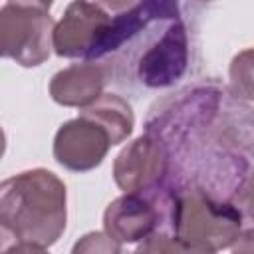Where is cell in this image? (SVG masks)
Instances as JSON below:
<instances>
[{"label":"cell","instance_id":"obj_1","mask_svg":"<svg viewBox=\"0 0 254 254\" xmlns=\"http://www.w3.org/2000/svg\"><path fill=\"white\" fill-rule=\"evenodd\" d=\"M67 222V190L48 169L12 175L0 185V224L16 242L52 246Z\"/></svg>","mask_w":254,"mask_h":254},{"label":"cell","instance_id":"obj_2","mask_svg":"<svg viewBox=\"0 0 254 254\" xmlns=\"http://www.w3.org/2000/svg\"><path fill=\"white\" fill-rule=\"evenodd\" d=\"M171 230L175 236L210 248H232L242 230V212L232 200H222L202 187H189L173 194Z\"/></svg>","mask_w":254,"mask_h":254},{"label":"cell","instance_id":"obj_3","mask_svg":"<svg viewBox=\"0 0 254 254\" xmlns=\"http://www.w3.org/2000/svg\"><path fill=\"white\" fill-rule=\"evenodd\" d=\"M50 2H6L0 8V54L24 67L42 65L54 48Z\"/></svg>","mask_w":254,"mask_h":254},{"label":"cell","instance_id":"obj_4","mask_svg":"<svg viewBox=\"0 0 254 254\" xmlns=\"http://www.w3.org/2000/svg\"><path fill=\"white\" fill-rule=\"evenodd\" d=\"M113 22L111 4L71 2L54 28V52L60 58L95 62L103 58Z\"/></svg>","mask_w":254,"mask_h":254},{"label":"cell","instance_id":"obj_5","mask_svg":"<svg viewBox=\"0 0 254 254\" xmlns=\"http://www.w3.org/2000/svg\"><path fill=\"white\" fill-rule=\"evenodd\" d=\"M169 147L161 135L147 131L133 139L113 161V181L123 192L147 194L169 175Z\"/></svg>","mask_w":254,"mask_h":254},{"label":"cell","instance_id":"obj_6","mask_svg":"<svg viewBox=\"0 0 254 254\" xmlns=\"http://www.w3.org/2000/svg\"><path fill=\"white\" fill-rule=\"evenodd\" d=\"M189 64V36L181 18L165 24L137 60V77L147 87H169L183 77Z\"/></svg>","mask_w":254,"mask_h":254},{"label":"cell","instance_id":"obj_7","mask_svg":"<svg viewBox=\"0 0 254 254\" xmlns=\"http://www.w3.org/2000/svg\"><path fill=\"white\" fill-rule=\"evenodd\" d=\"M111 139L95 121L77 115L60 125L54 137V159L67 171L85 173L103 163Z\"/></svg>","mask_w":254,"mask_h":254},{"label":"cell","instance_id":"obj_8","mask_svg":"<svg viewBox=\"0 0 254 254\" xmlns=\"http://www.w3.org/2000/svg\"><path fill=\"white\" fill-rule=\"evenodd\" d=\"M159 224V206L147 194L125 192L111 200L103 212V230L119 244H135L149 238Z\"/></svg>","mask_w":254,"mask_h":254},{"label":"cell","instance_id":"obj_9","mask_svg":"<svg viewBox=\"0 0 254 254\" xmlns=\"http://www.w3.org/2000/svg\"><path fill=\"white\" fill-rule=\"evenodd\" d=\"M107 67L97 62L71 64L50 79V95L64 107H87L103 95Z\"/></svg>","mask_w":254,"mask_h":254},{"label":"cell","instance_id":"obj_10","mask_svg":"<svg viewBox=\"0 0 254 254\" xmlns=\"http://www.w3.org/2000/svg\"><path fill=\"white\" fill-rule=\"evenodd\" d=\"M79 115L103 127L111 139V145L123 143L133 133L135 127L133 107L127 103V99H123L117 93H103L91 105L83 107Z\"/></svg>","mask_w":254,"mask_h":254},{"label":"cell","instance_id":"obj_11","mask_svg":"<svg viewBox=\"0 0 254 254\" xmlns=\"http://www.w3.org/2000/svg\"><path fill=\"white\" fill-rule=\"evenodd\" d=\"M228 77L234 95L254 101V48H246L232 58L228 65Z\"/></svg>","mask_w":254,"mask_h":254},{"label":"cell","instance_id":"obj_12","mask_svg":"<svg viewBox=\"0 0 254 254\" xmlns=\"http://www.w3.org/2000/svg\"><path fill=\"white\" fill-rule=\"evenodd\" d=\"M139 252L143 254H216L210 248L187 242L175 234H167V232H153L149 238H145L139 248Z\"/></svg>","mask_w":254,"mask_h":254},{"label":"cell","instance_id":"obj_13","mask_svg":"<svg viewBox=\"0 0 254 254\" xmlns=\"http://www.w3.org/2000/svg\"><path fill=\"white\" fill-rule=\"evenodd\" d=\"M69 254H123V248L105 230L103 232L93 230L83 234L79 240H75Z\"/></svg>","mask_w":254,"mask_h":254},{"label":"cell","instance_id":"obj_14","mask_svg":"<svg viewBox=\"0 0 254 254\" xmlns=\"http://www.w3.org/2000/svg\"><path fill=\"white\" fill-rule=\"evenodd\" d=\"M232 202L242 212V218H248L254 222V169L246 175V179L234 190Z\"/></svg>","mask_w":254,"mask_h":254},{"label":"cell","instance_id":"obj_15","mask_svg":"<svg viewBox=\"0 0 254 254\" xmlns=\"http://www.w3.org/2000/svg\"><path fill=\"white\" fill-rule=\"evenodd\" d=\"M2 254H50L44 246L32 244V242H16L12 246H8Z\"/></svg>","mask_w":254,"mask_h":254},{"label":"cell","instance_id":"obj_16","mask_svg":"<svg viewBox=\"0 0 254 254\" xmlns=\"http://www.w3.org/2000/svg\"><path fill=\"white\" fill-rule=\"evenodd\" d=\"M127 254H143V252H139V250H135V252H127Z\"/></svg>","mask_w":254,"mask_h":254}]
</instances>
